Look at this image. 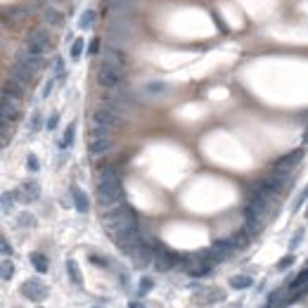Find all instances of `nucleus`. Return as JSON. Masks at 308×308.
Masks as SVG:
<instances>
[{
    "label": "nucleus",
    "mask_w": 308,
    "mask_h": 308,
    "mask_svg": "<svg viewBox=\"0 0 308 308\" xmlns=\"http://www.w3.org/2000/svg\"><path fill=\"white\" fill-rule=\"evenodd\" d=\"M38 308H40V306H38Z\"/></svg>",
    "instance_id": "46"
},
{
    "label": "nucleus",
    "mask_w": 308,
    "mask_h": 308,
    "mask_svg": "<svg viewBox=\"0 0 308 308\" xmlns=\"http://www.w3.org/2000/svg\"><path fill=\"white\" fill-rule=\"evenodd\" d=\"M176 261H178V256L173 254V252H168V249H157L152 266H154L159 272H163V271H171V268L176 266Z\"/></svg>",
    "instance_id": "12"
},
{
    "label": "nucleus",
    "mask_w": 308,
    "mask_h": 308,
    "mask_svg": "<svg viewBox=\"0 0 308 308\" xmlns=\"http://www.w3.org/2000/svg\"><path fill=\"white\" fill-rule=\"evenodd\" d=\"M291 263H294V256H285V258H280V263H277V271H287Z\"/></svg>",
    "instance_id": "34"
},
{
    "label": "nucleus",
    "mask_w": 308,
    "mask_h": 308,
    "mask_svg": "<svg viewBox=\"0 0 308 308\" xmlns=\"http://www.w3.org/2000/svg\"><path fill=\"white\" fill-rule=\"evenodd\" d=\"M19 225L21 228H31V225H36V218L31 216V214H21L19 216Z\"/></svg>",
    "instance_id": "30"
},
{
    "label": "nucleus",
    "mask_w": 308,
    "mask_h": 308,
    "mask_svg": "<svg viewBox=\"0 0 308 308\" xmlns=\"http://www.w3.org/2000/svg\"><path fill=\"white\" fill-rule=\"evenodd\" d=\"M81 53H83V40H81V38H76V40H73V45H72V57H73V59H78Z\"/></svg>",
    "instance_id": "31"
},
{
    "label": "nucleus",
    "mask_w": 308,
    "mask_h": 308,
    "mask_svg": "<svg viewBox=\"0 0 308 308\" xmlns=\"http://www.w3.org/2000/svg\"><path fill=\"white\" fill-rule=\"evenodd\" d=\"M54 72H57L59 78L64 76V62H62V59H54Z\"/></svg>",
    "instance_id": "42"
},
{
    "label": "nucleus",
    "mask_w": 308,
    "mask_h": 308,
    "mask_svg": "<svg viewBox=\"0 0 308 308\" xmlns=\"http://www.w3.org/2000/svg\"><path fill=\"white\" fill-rule=\"evenodd\" d=\"M0 249H2V254L5 256H12V247H10V242H7L5 237L0 239Z\"/></svg>",
    "instance_id": "39"
},
{
    "label": "nucleus",
    "mask_w": 308,
    "mask_h": 308,
    "mask_svg": "<svg viewBox=\"0 0 308 308\" xmlns=\"http://www.w3.org/2000/svg\"><path fill=\"white\" fill-rule=\"evenodd\" d=\"M67 272H69V277H72L73 285H83V275H81V271H78V263H76L73 258H69V261H67Z\"/></svg>",
    "instance_id": "22"
},
{
    "label": "nucleus",
    "mask_w": 308,
    "mask_h": 308,
    "mask_svg": "<svg viewBox=\"0 0 308 308\" xmlns=\"http://www.w3.org/2000/svg\"><path fill=\"white\" fill-rule=\"evenodd\" d=\"M50 45H53V38H50V34H48L45 29H31V31L26 34V48H29L31 53L43 54Z\"/></svg>",
    "instance_id": "5"
},
{
    "label": "nucleus",
    "mask_w": 308,
    "mask_h": 308,
    "mask_svg": "<svg viewBox=\"0 0 308 308\" xmlns=\"http://www.w3.org/2000/svg\"><path fill=\"white\" fill-rule=\"evenodd\" d=\"M43 21L57 29V26H62V24H64V17H62V12H59L57 7H53V5H48V7L43 10Z\"/></svg>",
    "instance_id": "18"
},
{
    "label": "nucleus",
    "mask_w": 308,
    "mask_h": 308,
    "mask_svg": "<svg viewBox=\"0 0 308 308\" xmlns=\"http://www.w3.org/2000/svg\"><path fill=\"white\" fill-rule=\"evenodd\" d=\"M199 301L197 304H214V301H223L225 299V294L218 290H204V294L199 291V296H197Z\"/></svg>",
    "instance_id": "19"
},
{
    "label": "nucleus",
    "mask_w": 308,
    "mask_h": 308,
    "mask_svg": "<svg viewBox=\"0 0 308 308\" xmlns=\"http://www.w3.org/2000/svg\"><path fill=\"white\" fill-rule=\"evenodd\" d=\"M29 258H31V263H34V268H36L38 272H48V268H50V266H48V258L40 254V252H34Z\"/></svg>",
    "instance_id": "23"
},
{
    "label": "nucleus",
    "mask_w": 308,
    "mask_h": 308,
    "mask_svg": "<svg viewBox=\"0 0 308 308\" xmlns=\"http://www.w3.org/2000/svg\"><path fill=\"white\" fill-rule=\"evenodd\" d=\"M17 62H19V64H24L26 69H31L34 73H38V72H43V69H45V59H43V54L31 53L26 45H24L21 50H17Z\"/></svg>",
    "instance_id": "7"
},
{
    "label": "nucleus",
    "mask_w": 308,
    "mask_h": 308,
    "mask_svg": "<svg viewBox=\"0 0 308 308\" xmlns=\"http://www.w3.org/2000/svg\"><path fill=\"white\" fill-rule=\"evenodd\" d=\"M306 282H308V268H306V271L299 272L294 280H290V287H304Z\"/></svg>",
    "instance_id": "28"
},
{
    "label": "nucleus",
    "mask_w": 308,
    "mask_h": 308,
    "mask_svg": "<svg viewBox=\"0 0 308 308\" xmlns=\"http://www.w3.org/2000/svg\"><path fill=\"white\" fill-rule=\"evenodd\" d=\"M111 135H105V138H88V149L91 154H105L111 149Z\"/></svg>",
    "instance_id": "15"
},
{
    "label": "nucleus",
    "mask_w": 308,
    "mask_h": 308,
    "mask_svg": "<svg viewBox=\"0 0 308 308\" xmlns=\"http://www.w3.org/2000/svg\"><path fill=\"white\" fill-rule=\"evenodd\" d=\"M154 254H157V249L152 247V244H147L143 242L135 252H133V266H138V268H145V266H152L154 263Z\"/></svg>",
    "instance_id": "10"
},
{
    "label": "nucleus",
    "mask_w": 308,
    "mask_h": 308,
    "mask_svg": "<svg viewBox=\"0 0 308 308\" xmlns=\"http://www.w3.org/2000/svg\"><path fill=\"white\" fill-rule=\"evenodd\" d=\"M92 21H95V12L92 10H86L81 15V19H78V29H88V26H92Z\"/></svg>",
    "instance_id": "25"
},
{
    "label": "nucleus",
    "mask_w": 308,
    "mask_h": 308,
    "mask_svg": "<svg viewBox=\"0 0 308 308\" xmlns=\"http://www.w3.org/2000/svg\"><path fill=\"white\" fill-rule=\"evenodd\" d=\"M12 199H15V195H10V192L2 195V211H5V214L12 211Z\"/></svg>",
    "instance_id": "32"
},
{
    "label": "nucleus",
    "mask_w": 308,
    "mask_h": 308,
    "mask_svg": "<svg viewBox=\"0 0 308 308\" xmlns=\"http://www.w3.org/2000/svg\"><path fill=\"white\" fill-rule=\"evenodd\" d=\"M306 199H308V187H304V190H301V195H299V197H296V201H294V211H296V209H301Z\"/></svg>",
    "instance_id": "33"
},
{
    "label": "nucleus",
    "mask_w": 308,
    "mask_h": 308,
    "mask_svg": "<svg viewBox=\"0 0 308 308\" xmlns=\"http://www.w3.org/2000/svg\"><path fill=\"white\" fill-rule=\"evenodd\" d=\"M73 143V124L67 128V133H64V140H62V147H69Z\"/></svg>",
    "instance_id": "37"
},
{
    "label": "nucleus",
    "mask_w": 308,
    "mask_h": 308,
    "mask_svg": "<svg viewBox=\"0 0 308 308\" xmlns=\"http://www.w3.org/2000/svg\"><path fill=\"white\" fill-rule=\"evenodd\" d=\"M121 81H124V69L102 62V67L97 69V83H100L105 91H116V88L121 86Z\"/></svg>",
    "instance_id": "3"
},
{
    "label": "nucleus",
    "mask_w": 308,
    "mask_h": 308,
    "mask_svg": "<svg viewBox=\"0 0 308 308\" xmlns=\"http://www.w3.org/2000/svg\"><path fill=\"white\" fill-rule=\"evenodd\" d=\"M26 168H29V171H38V168H40L36 154H29V159H26Z\"/></svg>",
    "instance_id": "36"
},
{
    "label": "nucleus",
    "mask_w": 308,
    "mask_h": 308,
    "mask_svg": "<svg viewBox=\"0 0 308 308\" xmlns=\"http://www.w3.org/2000/svg\"><path fill=\"white\" fill-rule=\"evenodd\" d=\"M10 76H12L15 81H19L21 86H26V83H31V81H34V76H36V73L31 72V69H26L24 64L15 62V64L10 67Z\"/></svg>",
    "instance_id": "14"
},
{
    "label": "nucleus",
    "mask_w": 308,
    "mask_h": 308,
    "mask_svg": "<svg viewBox=\"0 0 308 308\" xmlns=\"http://www.w3.org/2000/svg\"><path fill=\"white\" fill-rule=\"evenodd\" d=\"M29 130H31V133H38V130H40V114H38V111H34V114H31V121H29Z\"/></svg>",
    "instance_id": "29"
},
{
    "label": "nucleus",
    "mask_w": 308,
    "mask_h": 308,
    "mask_svg": "<svg viewBox=\"0 0 308 308\" xmlns=\"http://www.w3.org/2000/svg\"><path fill=\"white\" fill-rule=\"evenodd\" d=\"M304 159V149H294V152H290V154H285V157H280L277 162H275V171H280V173H290L291 168L296 166V163Z\"/></svg>",
    "instance_id": "11"
},
{
    "label": "nucleus",
    "mask_w": 308,
    "mask_h": 308,
    "mask_svg": "<svg viewBox=\"0 0 308 308\" xmlns=\"http://www.w3.org/2000/svg\"><path fill=\"white\" fill-rule=\"evenodd\" d=\"M92 126H100V128H107L109 133H114L116 128L121 126V116L114 107H100L92 111Z\"/></svg>",
    "instance_id": "4"
},
{
    "label": "nucleus",
    "mask_w": 308,
    "mask_h": 308,
    "mask_svg": "<svg viewBox=\"0 0 308 308\" xmlns=\"http://www.w3.org/2000/svg\"><path fill=\"white\" fill-rule=\"evenodd\" d=\"M21 294L29 299V301H43L48 296V287L38 280V277H31L21 285Z\"/></svg>",
    "instance_id": "8"
},
{
    "label": "nucleus",
    "mask_w": 308,
    "mask_h": 308,
    "mask_svg": "<svg viewBox=\"0 0 308 308\" xmlns=\"http://www.w3.org/2000/svg\"><path fill=\"white\" fill-rule=\"evenodd\" d=\"M97 201L100 206H111L124 201V185L121 178H109V181H97Z\"/></svg>",
    "instance_id": "2"
},
{
    "label": "nucleus",
    "mask_w": 308,
    "mask_h": 308,
    "mask_svg": "<svg viewBox=\"0 0 308 308\" xmlns=\"http://www.w3.org/2000/svg\"><path fill=\"white\" fill-rule=\"evenodd\" d=\"M102 57H105V62H107V64H114V67H121V69L126 67V62H128V57H126L124 53H121L119 48H107Z\"/></svg>",
    "instance_id": "17"
},
{
    "label": "nucleus",
    "mask_w": 308,
    "mask_h": 308,
    "mask_svg": "<svg viewBox=\"0 0 308 308\" xmlns=\"http://www.w3.org/2000/svg\"><path fill=\"white\" fill-rule=\"evenodd\" d=\"M230 242L235 244V249H237V247H247V242H249V233H247V230H242V233L233 235V239H230Z\"/></svg>",
    "instance_id": "26"
},
{
    "label": "nucleus",
    "mask_w": 308,
    "mask_h": 308,
    "mask_svg": "<svg viewBox=\"0 0 308 308\" xmlns=\"http://www.w3.org/2000/svg\"><path fill=\"white\" fill-rule=\"evenodd\" d=\"M2 92H7V95H12V97L21 100V97H24V86H21L19 81H15V78H10V81L2 86Z\"/></svg>",
    "instance_id": "20"
},
{
    "label": "nucleus",
    "mask_w": 308,
    "mask_h": 308,
    "mask_svg": "<svg viewBox=\"0 0 308 308\" xmlns=\"http://www.w3.org/2000/svg\"><path fill=\"white\" fill-rule=\"evenodd\" d=\"M97 50H100V38H92V40H91V48H88V53L95 54Z\"/></svg>",
    "instance_id": "43"
},
{
    "label": "nucleus",
    "mask_w": 308,
    "mask_h": 308,
    "mask_svg": "<svg viewBox=\"0 0 308 308\" xmlns=\"http://www.w3.org/2000/svg\"><path fill=\"white\" fill-rule=\"evenodd\" d=\"M152 287H154V282H152L149 277H143V280H140V291H143V294H145V291H149Z\"/></svg>",
    "instance_id": "38"
},
{
    "label": "nucleus",
    "mask_w": 308,
    "mask_h": 308,
    "mask_svg": "<svg viewBox=\"0 0 308 308\" xmlns=\"http://www.w3.org/2000/svg\"><path fill=\"white\" fill-rule=\"evenodd\" d=\"M100 220H102V228L107 230V235L111 239H116L121 233H126V230L138 228V216H135V211L128 206L126 201L111 204V206H102Z\"/></svg>",
    "instance_id": "1"
},
{
    "label": "nucleus",
    "mask_w": 308,
    "mask_h": 308,
    "mask_svg": "<svg viewBox=\"0 0 308 308\" xmlns=\"http://www.w3.org/2000/svg\"><path fill=\"white\" fill-rule=\"evenodd\" d=\"M12 275H15V266H12L10 258H5L2 261V280L7 282V280H12Z\"/></svg>",
    "instance_id": "27"
},
{
    "label": "nucleus",
    "mask_w": 308,
    "mask_h": 308,
    "mask_svg": "<svg viewBox=\"0 0 308 308\" xmlns=\"http://www.w3.org/2000/svg\"><path fill=\"white\" fill-rule=\"evenodd\" d=\"M109 178H121V173H119L116 166H105V168L100 171V178H97V181H109Z\"/></svg>",
    "instance_id": "24"
},
{
    "label": "nucleus",
    "mask_w": 308,
    "mask_h": 308,
    "mask_svg": "<svg viewBox=\"0 0 308 308\" xmlns=\"http://www.w3.org/2000/svg\"><path fill=\"white\" fill-rule=\"evenodd\" d=\"M15 197H17L19 201H36L38 197H40V185L38 182H24L21 187H19L17 192H15Z\"/></svg>",
    "instance_id": "13"
},
{
    "label": "nucleus",
    "mask_w": 308,
    "mask_h": 308,
    "mask_svg": "<svg viewBox=\"0 0 308 308\" xmlns=\"http://www.w3.org/2000/svg\"><path fill=\"white\" fill-rule=\"evenodd\" d=\"M53 86H54V81H53V78H50V81L45 83V91H43V95H45V97H48V95L53 92Z\"/></svg>",
    "instance_id": "44"
},
{
    "label": "nucleus",
    "mask_w": 308,
    "mask_h": 308,
    "mask_svg": "<svg viewBox=\"0 0 308 308\" xmlns=\"http://www.w3.org/2000/svg\"><path fill=\"white\" fill-rule=\"evenodd\" d=\"M91 261L95 263V266H100V268H107L109 266V261H105V258H100V256H95V254L91 256Z\"/></svg>",
    "instance_id": "40"
},
{
    "label": "nucleus",
    "mask_w": 308,
    "mask_h": 308,
    "mask_svg": "<svg viewBox=\"0 0 308 308\" xmlns=\"http://www.w3.org/2000/svg\"><path fill=\"white\" fill-rule=\"evenodd\" d=\"M95 308H97V306H95Z\"/></svg>",
    "instance_id": "47"
},
{
    "label": "nucleus",
    "mask_w": 308,
    "mask_h": 308,
    "mask_svg": "<svg viewBox=\"0 0 308 308\" xmlns=\"http://www.w3.org/2000/svg\"><path fill=\"white\" fill-rule=\"evenodd\" d=\"M163 91H166V83H162V81H154V83L147 86V92H163Z\"/></svg>",
    "instance_id": "35"
},
{
    "label": "nucleus",
    "mask_w": 308,
    "mask_h": 308,
    "mask_svg": "<svg viewBox=\"0 0 308 308\" xmlns=\"http://www.w3.org/2000/svg\"><path fill=\"white\" fill-rule=\"evenodd\" d=\"M116 242V247L124 252V254H128V256H133V252L145 242L143 239V233H140V228H133V230H126V233H121V235L114 239Z\"/></svg>",
    "instance_id": "6"
},
{
    "label": "nucleus",
    "mask_w": 308,
    "mask_h": 308,
    "mask_svg": "<svg viewBox=\"0 0 308 308\" xmlns=\"http://www.w3.org/2000/svg\"><path fill=\"white\" fill-rule=\"evenodd\" d=\"M57 121H59V114H53V116L48 119V124H45L48 130H54V128H57Z\"/></svg>",
    "instance_id": "41"
},
{
    "label": "nucleus",
    "mask_w": 308,
    "mask_h": 308,
    "mask_svg": "<svg viewBox=\"0 0 308 308\" xmlns=\"http://www.w3.org/2000/svg\"><path fill=\"white\" fill-rule=\"evenodd\" d=\"M72 197H73V206H76V211H81V214H88V209H91V201H88V195L78 187V185H72Z\"/></svg>",
    "instance_id": "16"
},
{
    "label": "nucleus",
    "mask_w": 308,
    "mask_h": 308,
    "mask_svg": "<svg viewBox=\"0 0 308 308\" xmlns=\"http://www.w3.org/2000/svg\"><path fill=\"white\" fill-rule=\"evenodd\" d=\"M252 285H254V280L249 275H233L230 277V287L233 290H249Z\"/></svg>",
    "instance_id": "21"
},
{
    "label": "nucleus",
    "mask_w": 308,
    "mask_h": 308,
    "mask_svg": "<svg viewBox=\"0 0 308 308\" xmlns=\"http://www.w3.org/2000/svg\"><path fill=\"white\" fill-rule=\"evenodd\" d=\"M130 308H145V306H143V304H138V301H133V304H130Z\"/></svg>",
    "instance_id": "45"
},
{
    "label": "nucleus",
    "mask_w": 308,
    "mask_h": 308,
    "mask_svg": "<svg viewBox=\"0 0 308 308\" xmlns=\"http://www.w3.org/2000/svg\"><path fill=\"white\" fill-rule=\"evenodd\" d=\"M2 121H17L19 116H21V105H19L17 97H12V95H7V92H2Z\"/></svg>",
    "instance_id": "9"
}]
</instances>
